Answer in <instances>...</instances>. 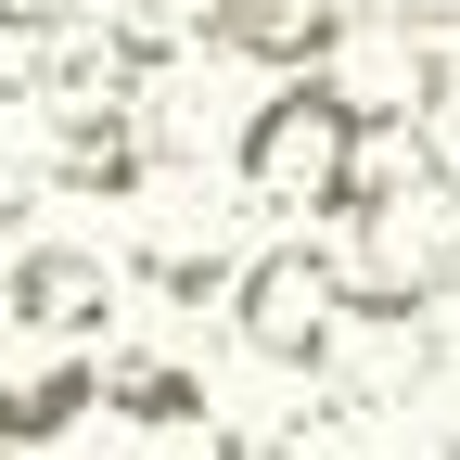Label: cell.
<instances>
[{"label": "cell", "mask_w": 460, "mask_h": 460, "mask_svg": "<svg viewBox=\"0 0 460 460\" xmlns=\"http://www.w3.org/2000/svg\"><path fill=\"white\" fill-rule=\"evenodd\" d=\"M102 410H115V435H217V396H205V371L192 358H102Z\"/></svg>", "instance_id": "cell-7"}, {"label": "cell", "mask_w": 460, "mask_h": 460, "mask_svg": "<svg viewBox=\"0 0 460 460\" xmlns=\"http://www.w3.org/2000/svg\"><path fill=\"white\" fill-rule=\"evenodd\" d=\"M256 460H396V435H384V410L320 396V410H295L281 435H256Z\"/></svg>", "instance_id": "cell-9"}, {"label": "cell", "mask_w": 460, "mask_h": 460, "mask_svg": "<svg viewBox=\"0 0 460 460\" xmlns=\"http://www.w3.org/2000/svg\"><path fill=\"white\" fill-rule=\"evenodd\" d=\"M320 90L358 115L371 141H410L422 102H435V39H410L396 13H345V39L320 51Z\"/></svg>", "instance_id": "cell-4"}, {"label": "cell", "mask_w": 460, "mask_h": 460, "mask_svg": "<svg viewBox=\"0 0 460 460\" xmlns=\"http://www.w3.org/2000/svg\"><path fill=\"white\" fill-rule=\"evenodd\" d=\"M77 13H102V0H0V39H51V26H77Z\"/></svg>", "instance_id": "cell-11"}, {"label": "cell", "mask_w": 460, "mask_h": 460, "mask_svg": "<svg viewBox=\"0 0 460 460\" xmlns=\"http://www.w3.org/2000/svg\"><path fill=\"white\" fill-rule=\"evenodd\" d=\"M332 332H345V269H332V243L281 230V243H256L243 269H230V345H243L256 371H320Z\"/></svg>", "instance_id": "cell-2"}, {"label": "cell", "mask_w": 460, "mask_h": 460, "mask_svg": "<svg viewBox=\"0 0 460 460\" xmlns=\"http://www.w3.org/2000/svg\"><path fill=\"white\" fill-rule=\"evenodd\" d=\"M358 154H371V128L320 77H269V102H243V128H230V180L269 217H345Z\"/></svg>", "instance_id": "cell-1"}, {"label": "cell", "mask_w": 460, "mask_h": 460, "mask_svg": "<svg viewBox=\"0 0 460 460\" xmlns=\"http://www.w3.org/2000/svg\"><path fill=\"white\" fill-rule=\"evenodd\" d=\"M115 320H128V281H115L102 243H26L0 269V332H39V345H65V358H90Z\"/></svg>", "instance_id": "cell-3"}, {"label": "cell", "mask_w": 460, "mask_h": 460, "mask_svg": "<svg viewBox=\"0 0 460 460\" xmlns=\"http://www.w3.org/2000/svg\"><path fill=\"white\" fill-rule=\"evenodd\" d=\"M371 13H396L410 39H460V0H371Z\"/></svg>", "instance_id": "cell-12"}, {"label": "cell", "mask_w": 460, "mask_h": 460, "mask_svg": "<svg viewBox=\"0 0 460 460\" xmlns=\"http://www.w3.org/2000/svg\"><path fill=\"white\" fill-rule=\"evenodd\" d=\"M217 460H256V435H217Z\"/></svg>", "instance_id": "cell-14"}, {"label": "cell", "mask_w": 460, "mask_h": 460, "mask_svg": "<svg viewBox=\"0 0 460 460\" xmlns=\"http://www.w3.org/2000/svg\"><path fill=\"white\" fill-rule=\"evenodd\" d=\"M77 460H166L154 435H102V447H77Z\"/></svg>", "instance_id": "cell-13"}, {"label": "cell", "mask_w": 460, "mask_h": 460, "mask_svg": "<svg viewBox=\"0 0 460 460\" xmlns=\"http://www.w3.org/2000/svg\"><path fill=\"white\" fill-rule=\"evenodd\" d=\"M345 39V0H192V51L269 77H320V51Z\"/></svg>", "instance_id": "cell-5"}, {"label": "cell", "mask_w": 460, "mask_h": 460, "mask_svg": "<svg viewBox=\"0 0 460 460\" xmlns=\"http://www.w3.org/2000/svg\"><path fill=\"white\" fill-rule=\"evenodd\" d=\"M230 269H243V256H230V243H217V217H192V205H154V217H141V243L115 256V281H141V295H166V307H217V295H230Z\"/></svg>", "instance_id": "cell-6"}, {"label": "cell", "mask_w": 460, "mask_h": 460, "mask_svg": "<svg viewBox=\"0 0 460 460\" xmlns=\"http://www.w3.org/2000/svg\"><path fill=\"white\" fill-rule=\"evenodd\" d=\"M39 243V166H0V269Z\"/></svg>", "instance_id": "cell-10"}, {"label": "cell", "mask_w": 460, "mask_h": 460, "mask_svg": "<svg viewBox=\"0 0 460 460\" xmlns=\"http://www.w3.org/2000/svg\"><path fill=\"white\" fill-rule=\"evenodd\" d=\"M102 410V358H51L26 384H0V447H51V435H77Z\"/></svg>", "instance_id": "cell-8"}, {"label": "cell", "mask_w": 460, "mask_h": 460, "mask_svg": "<svg viewBox=\"0 0 460 460\" xmlns=\"http://www.w3.org/2000/svg\"><path fill=\"white\" fill-rule=\"evenodd\" d=\"M0 460H26V447H0Z\"/></svg>", "instance_id": "cell-15"}]
</instances>
